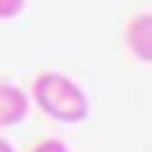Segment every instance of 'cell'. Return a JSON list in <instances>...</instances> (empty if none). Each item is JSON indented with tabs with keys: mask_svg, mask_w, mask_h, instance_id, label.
<instances>
[{
	"mask_svg": "<svg viewBox=\"0 0 152 152\" xmlns=\"http://www.w3.org/2000/svg\"><path fill=\"white\" fill-rule=\"evenodd\" d=\"M26 93H30V108H37L45 119H52V123L74 126V123H86L89 119V93L63 71L34 74V82H30Z\"/></svg>",
	"mask_w": 152,
	"mask_h": 152,
	"instance_id": "6da1fadb",
	"label": "cell"
},
{
	"mask_svg": "<svg viewBox=\"0 0 152 152\" xmlns=\"http://www.w3.org/2000/svg\"><path fill=\"white\" fill-rule=\"evenodd\" d=\"M30 115V93L15 82H0V130L26 123Z\"/></svg>",
	"mask_w": 152,
	"mask_h": 152,
	"instance_id": "7a4b0ae2",
	"label": "cell"
},
{
	"mask_svg": "<svg viewBox=\"0 0 152 152\" xmlns=\"http://www.w3.org/2000/svg\"><path fill=\"white\" fill-rule=\"evenodd\" d=\"M126 48L134 59L152 67V11H141L126 22Z\"/></svg>",
	"mask_w": 152,
	"mask_h": 152,
	"instance_id": "3957f363",
	"label": "cell"
},
{
	"mask_svg": "<svg viewBox=\"0 0 152 152\" xmlns=\"http://www.w3.org/2000/svg\"><path fill=\"white\" fill-rule=\"evenodd\" d=\"M26 11V0H0V22H11Z\"/></svg>",
	"mask_w": 152,
	"mask_h": 152,
	"instance_id": "277c9868",
	"label": "cell"
},
{
	"mask_svg": "<svg viewBox=\"0 0 152 152\" xmlns=\"http://www.w3.org/2000/svg\"><path fill=\"white\" fill-rule=\"evenodd\" d=\"M30 152H71V148H67V141H59V137H45V141H37Z\"/></svg>",
	"mask_w": 152,
	"mask_h": 152,
	"instance_id": "5b68a950",
	"label": "cell"
},
{
	"mask_svg": "<svg viewBox=\"0 0 152 152\" xmlns=\"http://www.w3.org/2000/svg\"><path fill=\"white\" fill-rule=\"evenodd\" d=\"M0 152H19V148H15V145H11L7 137H0Z\"/></svg>",
	"mask_w": 152,
	"mask_h": 152,
	"instance_id": "8992f818",
	"label": "cell"
}]
</instances>
